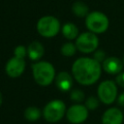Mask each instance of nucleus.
<instances>
[{"label":"nucleus","instance_id":"obj_9","mask_svg":"<svg viewBox=\"0 0 124 124\" xmlns=\"http://www.w3.org/2000/svg\"><path fill=\"white\" fill-rule=\"evenodd\" d=\"M25 70V60L16 56L12 57L6 64L5 71L11 78H17L22 75Z\"/></svg>","mask_w":124,"mask_h":124},{"label":"nucleus","instance_id":"obj_20","mask_svg":"<svg viewBox=\"0 0 124 124\" xmlns=\"http://www.w3.org/2000/svg\"><path fill=\"white\" fill-rule=\"evenodd\" d=\"M27 55V48L24 46H17L14 50V56L24 59Z\"/></svg>","mask_w":124,"mask_h":124},{"label":"nucleus","instance_id":"obj_15","mask_svg":"<svg viewBox=\"0 0 124 124\" xmlns=\"http://www.w3.org/2000/svg\"><path fill=\"white\" fill-rule=\"evenodd\" d=\"M72 11L78 17L86 16L89 14V8H88V6L84 2H81V1L75 2L73 4V6H72Z\"/></svg>","mask_w":124,"mask_h":124},{"label":"nucleus","instance_id":"obj_16","mask_svg":"<svg viewBox=\"0 0 124 124\" xmlns=\"http://www.w3.org/2000/svg\"><path fill=\"white\" fill-rule=\"evenodd\" d=\"M42 115V111L36 107H28L24 110V118L30 122L37 121Z\"/></svg>","mask_w":124,"mask_h":124},{"label":"nucleus","instance_id":"obj_3","mask_svg":"<svg viewBox=\"0 0 124 124\" xmlns=\"http://www.w3.org/2000/svg\"><path fill=\"white\" fill-rule=\"evenodd\" d=\"M108 16L98 11L89 13L85 18V25L90 32L95 34L104 33L108 28Z\"/></svg>","mask_w":124,"mask_h":124},{"label":"nucleus","instance_id":"obj_10","mask_svg":"<svg viewBox=\"0 0 124 124\" xmlns=\"http://www.w3.org/2000/svg\"><path fill=\"white\" fill-rule=\"evenodd\" d=\"M123 62L115 56L112 57H107L104 62L102 63V67L104 71L109 75H116L119 74L123 69Z\"/></svg>","mask_w":124,"mask_h":124},{"label":"nucleus","instance_id":"obj_13","mask_svg":"<svg viewBox=\"0 0 124 124\" xmlns=\"http://www.w3.org/2000/svg\"><path fill=\"white\" fill-rule=\"evenodd\" d=\"M44 52H45L44 46L38 41H34L30 43L27 46V55L31 60L34 61L39 60L44 55Z\"/></svg>","mask_w":124,"mask_h":124},{"label":"nucleus","instance_id":"obj_18","mask_svg":"<svg viewBox=\"0 0 124 124\" xmlns=\"http://www.w3.org/2000/svg\"><path fill=\"white\" fill-rule=\"evenodd\" d=\"M71 100L74 101V102H77V103H79V102H82L84 100V92L79 90V89H73L71 91Z\"/></svg>","mask_w":124,"mask_h":124},{"label":"nucleus","instance_id":"obj_5","mask_svg":"<svg viewBox=\"0 0 124 124\" xmlns=\"http://www.w3.org/2000/svg\"><path fill=\"white\" fill-rule=\"evenodd\" d=\"M66 113V106L61 100H52L48 102L43 110L44 118L50 123L58 122Z\"/></svg>","mask_w":124,"mask_h":124},{"label":"nucleus","instance_id":"obj_19","mask_svg":"<svg viewBox=\"0 0 124 124\" xmlns=\"http://www.w3.org/2000/svg\"><path fill=\"white\" fill-rule=\"evenodd\" d=\"M98 106H99V100L94 96L88 97L85 101V107L88 109H95L98 108Z\"/></svg>","mask_w":124,"mask_h":124},{"label":"nucleus","instance_id":"obj_8","mask_svg":"<svg viewBox=\"0 0 124 124\" xmlns=\"http://www.w3.org/2000/svg\"><path fill=\"white\" fill-rule=\"evenodd\" d=\"M66 117L70 123L80 124L88 117V108L84 105L76 104L71 106L66 111Z\"/></svg>","mask_w":124,"mask_h":124},{"label":"nucleus","instance_id":"obj_1","mask_svg":"<svg viewBox=\"0 0 124 124\" xmlns=\"http://www.w3.org/2000/svg\"><path fill=\"white\" fill-rule=\"evenodd\" d=\"M102 66L94 58H78L72 66L74 78L82 85L94 84L101 77Z\"/></svg>","mask_w":124,"mask_h":124},{"label":"nucleus","instance_id":"obj_17","mask_svg":"<svg viewBox=\"0 0 124 124\" xmlns=\"http://www.w3.org/2000/svg\"><path fill=\"white\" fill-rule=\"evenodd\" d=\"M77 49H78V48H77L76 44H73V43L69 42V43H65V44L61 46V53H62L64 56L70 57V56H73V55L76 53Z\"/></svg>","mask_w":124,"mask_h":124},{"label":"nucleus","instance_id":"obj_14","mask_svg":"<svg viewBox=\"0 0 124 124\" xmlns=\"http://www.w3.org/2000/svg\"><path fill=\"white\" fill-rule=\"evenodd\" d=\"M62 34L68 40H74L78 36V28L72 22L65 23L62 27Z\"/></svg>","mask_w":124,"mask_h":124},{"label":"nucleus","instance_id":"obj_12","mask_svg":"<svg viewBox=\"0 0 124 124\" xmlns=\"http://www.w3.org/2000/svg\"><path fill=\"white\" fill-rule=\"evenodd\" d=\"M55 84L60 91L62 92L69 91L72 89L74 84L73 77L67 72H60L55 77Z\"/></svg>","mask_w":124,"mask_h":124},{"label":"nucleus","instance_id":"obj_23","mask_svg":"<svg viewBox=\"0 0 124 124\" xmlns=\"http://www.w3.org/2000/svg\"><path fill=\"white\" fill-rule=\"evenodd\" d=\"M117 104L121 107H124V92L117 97Z\"/></svg>","mask_w":124,"mask_h":124},{"label":"nucleus","instance_id":"obj_11","mask_svg":"<svg viewBox=\"0 0 124 124\" xmlns=\"http://www.w3.org/2000/svg\"><path fill=\"white\" fill-rule=\"evenodd\" d=\"M123 113L117 108H110L107 109L102 116L103 124H122L123 122Z\"/></svg>","mask_w":124,"mask_h":124},{"label":"nucleus","instance_id":"obj_25","mask_svg":"<svg viewBox=\"0 0 124 124\" xmlns=\"http://www.w3.org/2000/svg\"><path fill=\"white\" fill-rule=\"evenodd\" d=\"M123 64H124V59H123Z\"/></svg>","mask_w":124,"mask_h":124},{"label":"nucleus","instance_id":"obj_24","mask_svg":"<svg viewBox=\"0 0 124 124\" xmlns=\"http://www.w3.org/2000/svg\"><path fill=\"white\" fill-rule=\"evenodd\" d=\"M2 102H3V96H2V93L0 92V106L2 105Z\"/></svg>","mask_w":124,"mask_h":124},{"label":"nucleus","instance_id":"obj_6","mask_svg":"<svg viewBox=\"0 0 124 124\" xmlns=\"http://www.w3.org/2000/svg\"><path fill=\"white\" fill-rule=\"evenodd\" d=\"M99 39L93 32H84L78 36L76 41L77 48L83 53H90L97 49Z\"/></svg>","mask_w":124,"mask_h":124},{"label":"nucleus","instance_id":"obj_22","mask_svg":"<svg viewBox=\"0 0 124 124\" xmlns=\"http://www.w3.org/2000/svg\"><path fill=\"white\" fill-rule=\"evenodd\" d=\"M115 80H116V83L119 86L124 88V72H120L119 74H117V76L115 78Z\"/></svg>","mask_w":124,"mask_h":124},{"label":"nucleus","instance_id":"obj_21","mask_svg":"<svg viewBox=\"0 0 124 124\" xmlns=\"http://www.w3.org/2000/svg\"><path fill=\"white\" fill-rule=\"evenodd\" d=\"M93 58H94L95 60H97L99 63H103V62H104V60L107 58V57H106V52H105L103 49L95 50Z\"/></svg>","mask_w":124,"mask_h":124},{"label":"nucleus","instance_id":"obj_7","mask_svg":"<svg viewBox=\"0 0 124 124\" xmlns=\"http://www.w3.org/2000/svg\"><path fill=\"white\" fill-rule=\"evenodd\" d=\"M98 97L99 100L105 105L112 104L117 98V87L114 81L105 80L102 81L98 86Z\"/></svg>","mask_w":124,"mask_h":124},{"label":"nucleus","instance_id":"obj_2","mask_svg":"<svg viewBox=\"0 0 124 124\" xmlns=\"http://www.w3.org/2000/svg\"><path fill=\"white\" fill-rule=\"evenodd\" d=\"M32 73L35 81L42 85H49L55 78V69L47 61H39L32 65Z\"/></svg>","mask_w":124,"mask_h":124},{"label":"nucleus","instance_id":"obj_4","mask_svg":"<svg viewBox=\"0 0 124 124\" xmlns=\"http://www.w3.org/2000/svg\"><path fill=\"white\" fill-rule=\"evenodd\" d=\"M60 30L59 20L52 16H46L41 17L37 22V31L45 38L55 37Z\"/></svg>","mask_w":124,"mask_h":124}]
</instances>
